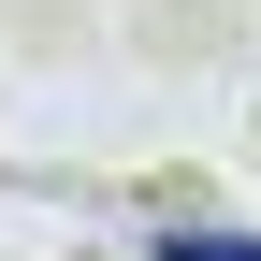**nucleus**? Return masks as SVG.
Listing matches in <instances>:
<instances>
[{"label":"nucleus","mask_w":261,"mask_h":261,"mask_svg":"<svg viewBox=\"0 0 261 261\" xmlns=\"http://www.w3.org/2000/svg\"><path fill=\"white\" fill-rule=\"evenodd\" d=\"M145 261H261V232H203V218H174Z\"/></svg>","instance_id":"1"}]
</instances>
